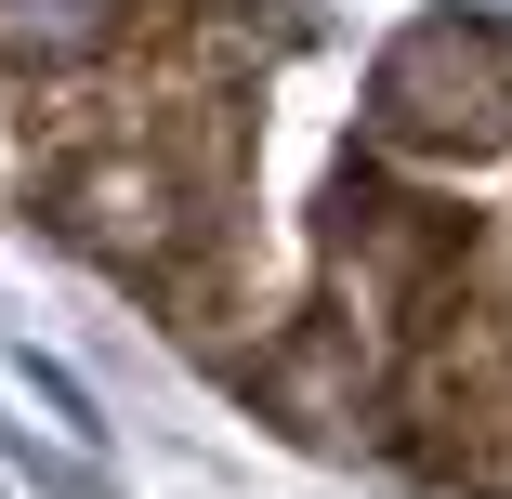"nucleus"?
Segmentation results:
<instances>
[{
    "mask_svg": "<svg viewBox=\"0 0 512 499\" xmlns=\"http://www.w3.org/2000/svg\"><path fill=\"white\" fill-rule=\"evenodd\" d=\"M368 119L394 145H434V158H486L512 145V27L486 14H434V27H407L368 79Z\"/></svg>",
    "mask_w": 512,
    "mask_h": 499,
    "instance_id": "nucleus-1",
    "label": "nucleus"
},
{
    "mask_svg": "<svg viewBox=\"0 0 512 499\" xmlns=\"http://www.w3.org/2000/svg\"><path fill=\"white\" fill-rule=\"evenodd\" d=\"M53 211H66V237H79V250H106V263H132V276H145V263H171V250H184V224H197V211H184V171H171V158H145V145L79 158V171L53 184Z\"/></svg>",
    "mask_w": 512,
    "mask_h": 499,
    "instance_id": "nucleus-2",
    "label": "nucleus"
}]
</instances>
